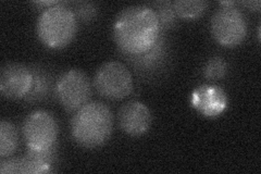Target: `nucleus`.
<instances>
[{"instance_id": "obj_16", "label": "nucleus", "mask_w": 261, "mask_h": 174, "mask_svg": "<svg viewBox=\"0 0 261 174\" xmlns=\"http://www.w3.org/2000/svg\"><path fill=\"white\" fill-rule=\"evenodd\" d=\"M152 9L157 14L162 32H166L176 26L177 14L174 10L173 2H157L152 4Z\"/></svg>"}, {"instance_id": "obj_11", "label": "nucleus", "mask_w": 261, "mask_h": 174, "mask_svg": "<svg viewBox=\"0 0 261 174\" xmlns=\"http://www.w3.org/2000/svg\"><path fill=\"white\" fill-rule=\"evenodd\" d=\"M191 104L202 115L214 118L225 111L228 99L221 87L205 84L194 89L191 96Z\"/></svg>"}, {"instance_id": "obj_19", "label": "nucleus", "mask_w": 261, "mask_h": 174, "mask_svg": "<svg viewBox=\"0 0 261 174\" xmlns=\"http://www.w3.org/2000/svg\"><path fill=\"white\" fill-rule=\"evenodd\" d=\"M0 173L2 174H13L19 173V158H3L0 161Z\"/></svg>"}, {"instance_id": "obj_10", "label": "nucleus", "mask_w": 261, "mask_h": 174, "mask_svg": "<svg viewBox=\"0 0 261 174\" xmlns=\"http://www.w3.org/2000/svg\"><path fill=\"white\" fill-rule=\"evenodd\" d=\"M119 126L130 136H141L150 129L152 117L145 104L133 101L124 104L118 112Z\"/></svg>"}, {"instance_id": "obj_4", "label": "nucleus", "mask_w": 261, "mask_h": 174, "mask_svg": "<svg viewBox=\"0 0 261 174\" xmlns=\"http://www.w3.org/2000/svg\"><path fill=\"white\" fill-rule=\"evenodd\" d=\"M94 85L100 96L110 101H121L133 92L134 82L125 64L108 61L97 70Z\"/></svg>"}, {"instance_id": "obj_13", "label": "nucleus", "mask_w": 261, "mask_h": 174, "mask_svg": "<svg viewBox=\"0 0 261 174\" xmlns=\"http://www.w3.org/2000/svg\"><path fill=\"white\" fill-rule=\"evenodd\" d=\"M57 157V146L46 151H30L22 158H19V173H47Z\"/></svg>"}, {"instance_id": "obj_5", "label": "nucleus", "mask_w": 261, "mask_h": 174, "mask_svg": "<svg viewBox=\"0 0 261 174\" xmlns=\"http://www.w3.org/2000/svg\"><path fill=\"white\" fill-rule=\"evenodd\" d=\"M211 33L220 45L239 46L247 35L246 18L235 6H222L212 15Z\"/></svg>"}, {"instance_id": "obj_17", "label": "nucleus", "mask_w": 261, "mask_h": 174, "mask_svg": "<svg viewBox=\"0 0 261 174\" xmlns=\"http://www.w3.org/2000/svg\"><path fill=\"white\" fill-rule=\"evenodd\" d=\"M228 64L224 58L215 56L206 62L205 68H203V76L211 81L222 80L226 76Z\"/></svg>"}, {"instance_id": "obj_20", "label": "nucleus", "mask_w": 261, "mask_h": 174, "mask_svg": "<svg viewBox=\"0 0 261 174\" xmlns=\"http://www.w3.org/2000/svg\"><path fill=\"white\" fill-rule=\"evenodd\" d=\"M242 5L249 8V9H251V10H259L261 3L259 2V0H257V2H243Z\"/></svg>"}, {"instance_id": "obj_6", "label": "nucleus", "mask_w": 261, "mask_h": 174, "mask_svg": "<svg viewBox=\"0 0 261 174\" xmlns=\"http://www.w3.org/2000/svg\"><path fill=\"white\" fill-rule=\"evenodd\" d=\"M55 95L65 111L76 112L91 99V81L83 71L71 69L57 80Z\"/></svg>"}, {"instance_id": "obj_18", "label": "nucleus", "mask_w": 261, "mask_h": 174, "mask_svg": "<svg viewBox=\"0 0 261 174\" xmlns=\"http://www.w3.org/2000/svg\"><path fill=\"white\" fill-rule=\"evenodd\" d=\"M75 18L82 22H91L93 21L98 13L97 5L89 2H79L74 4Z\"/></svg>"}, {"instance_id": "obj_9", "label": "nucleus", "mask_w": 261, "mask_h": 174, "mask_svg": "<svg viewBox=\"0 0 261 174\" xmlns=\"http://www.w3.org/2000/svg\"><path fill=\"white\" fill-rule=\"evenodd\" d=\"M128 63L135 69L136 73L142 77L148 78L165 68L169 59V45L162 32L154 45L141 55L123 56Z\"/></svg>"}, {"instance_id": "obj_15", "label": "nucleus", "mask_w": 261, "mask_h": 174, "mask_svg": "<svg viewBox=\"0 0 261 174\" xmlns=\"http://www.w3.org/2000/svg\"><path fill=\"white\" fill-rule=\"evenodd\" d=\"M177 16L185 20L198 19L206 11L208 3L202 0H177L173 2Z\"/></svg>"}, {"instance_id": "obj_7", "label": "nucleus", "mask_w": 261, "mask_h": 174, "mask_svg": "<svg viewBox=\"0 0 261 174\" xmlns=\"http://www.w3.org/2000/svg\"><path fill=\"white\" fill-rule=\"evenodd\" d=\"M22 133L30 151H46L56 145L58 126L50 113L36 110L24 120Z\"/></svg>"}, {"instance_id": "obj_14", "label": "nucleus", "mask_w": 261, "mask_h": 174, "mask_svg": "<svg viewBox=\"0 0 261 174\" xmlns=\"http://www.w3.org/2000/svg\"><path fill=\"white\" fill-rule=\"evenodd\" d=\"M18 148V132L8 120L0 122V156L2 158L10 157Z\"/></svg>"}, {"instance_id": "obj_2", "label": "nucleus", "mask_w": 261, "mask_h": 174, "mask_svg": "<svg viewBox=\"0 0 261 174\" xmlns=\"http://www.w3.org/2000/svg\"><path fill=\"white\" fill-rule=\"evenodd\" d=\"M113 117L109 108L99 102H88L71 120V134L84 148L103 145L112 133Z\"/></svg>"}, {"instance_id": "obj_1", "label": "nucleus", "mask_w": 261, "mask_h": 174, "mask_svg": "<svg viewBox=\"0 0 261 174\" xmlns=\"http://www.w3.org/2000/svg\"><path fill=\"white\" fill-rule=\"evenodd\" d=\"M161 33L156 12L145 5L125 8L113 23V38L123 56H136L149 51Z\"/></svg>"}, {"instance_id": "obj_3", "label": "nucleus", "mask_w": 261, "mask_h": 174, "mask_svg": "<svg viewBox=\"0 0 261 174\" xmlns=\"http://www.w3.org/2000/svg\"><path fill=\"white\" fill-rule=\"evenodd\" d=\"M61 2L40 13L37 21V34L42 43L49 48L60 49L68 46L76 33L75 14Z\"/></svg>"}, {"instance_id": "obj_8", "label": "nucleus", "mask_w": 261, "mask_h": 174, "mask_svg": "<svg viewBox=\"0 0 261 174\" xmlns=\"http://www.w3.org/2000/svg\"><path fill=\"white\" fill-rule=\"evenodd\" d=\"M32 84V73L29 67L21 63L5 64L0 72V92L8 99L18 101L29 93Z\"/></svg>"}, {"instance_id": "obj_12", "label": "nucleus", "mask_w": 261, "mask_h": 174, "mask_svg": "<svg viewBox=\"0 0 261 174\" xmlns=\"http://www.w3.org/2000/svg\"><path fill=\"white\" fill-rule=\"evenodd\" d=\"M32 84L29 93L23 99L29 104H36L47 101L56 90V83L51 72L40 64L30 65Z\"/></svg>"}]
</instances>
